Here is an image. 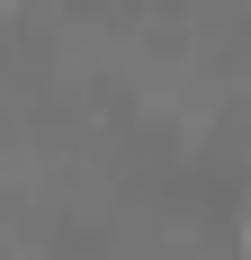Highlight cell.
<instances>
[{"instance_id": "cell-2", "label": "cell", "mask_w": 251, "mask_h": 260, "mask_svg": "<svg viewBox=\"0 0 251 260\" xmlns=\"http://www.w3.org/2000/svg\"><path fill=\"white\" fill-rule=\"evenodd\" d=\"M0 9H18V0H0Z\"/></svg>"}, {"instance_id": "cell-1", "label": "cell", "mask_w": 251, "mask_h": 260, "mask_svg": "<svg viewBox=\"0 0 251 260\" xmlns=\"http://www.w3.org/2000/svg\"><path fill=\"white\" fill-rule=\"evenodd\" d=\"M242 251H251V215H242Z\"/></svg>"}]
</instances>
